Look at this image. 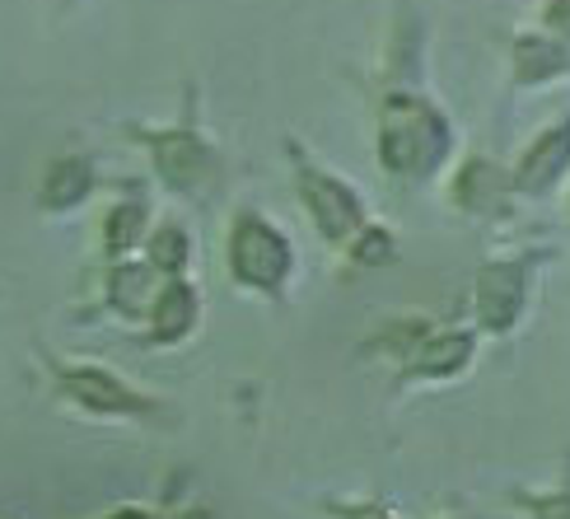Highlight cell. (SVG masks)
Segmentation results:
<instances>
[{
	"label": "cell",
	"mask_w": 570,
	"mask_h": 519,
	"mask_svg": "<svg viewBox=\"0 0 570 519\" xmlns=\"http://www.w3.org/2000/svg\"><path fill=\"white\" fill-rule=\"evenodd\" d=\"M454 150V127L449 117L416 99V94H393L379 117V159L393 178L425 183L440 174V164Z\"/></svg>",
	"instance_id": "obj_1"
},
{
	"label": "cell",
	"mask_w": 570,
	"mask_h": 519,
	"mask_svg": "<svg viewBox=\"0 0 570 519\" xmlns=\"http://www.w3.org/2000/svg\"><path fill=\"white\" fill-rule=\"evenodd\" d=\"M295 263V248L285 244V234L263 221V216H239L234 225V239H229V267L234 276L253 291H281V281L291 276Z\"/></svg>",
	"instance_id": "obj_2"
},
{
	"label": "cell",
	"mask_w": 570,
	"mask_h": 519,
	"mask_svg": "<svg viewBox=\"0 0 570 519\" xmlns=\"http://www.w3.org/2000/svg\"><path fill=\"white\" fill-rule=\"evenodd\" d=\"M299 197L308 206V216L318 221L323 239L332 244H351L355 234L365 229V202L355 197V187H346L337 174H323V169H299Z\"/></svg>",
	"instance_id": "obj_3"
},
{
	"label": "cell",
	"mask_w": 570,
	"mask_h": 519,
	"mask_svg": "<svg viewBox=\"0 0 570 519\" xmlns=\"http://www.w3.org/2000/svg\"><path fill=\"white\" fill-rule=\"evenodd\" d=\"M524 295H529V276L524 263L514 257H501V263H487L472 281V314L487 333H510L524 314Z\"/></svg>",
	"instance_id": "obj_4"
},
{
	"label": "cell",
	"mask_w": 570,
	"mask_h": 519,
	"mask_svg": "<svg viewBox=\"0 0 570 519\" xmlns=\"http://www.w3.org/2000/svg\"><path fill=\"white\" fill-rule=\"evenodd\" d=\"M566 169H570V123L542 131L524 150V159H519L510 183H514V193L538 197V193H552V183H561Z\"/></svg>",
	"instance_id": "obj_5"
},
{
	"label": "cell",
	"mask_w": 570,
	"mask_h": 519,
	"mask_svg": "<svg viewBox=\"0 0 570 519\" xmlns=\"http://www.w3.org/2000/svg\"><path fill=\"white\" fill-rule=\"evenodd\" d=\"M514 193L510 174L501 169V164L491 159H468V169L454 178V202L463 210H472V216H491V210H501Z\"/></svg>",
	"instance_id": "obj_6"
},
{
	"label": "cell",
	"mask_w": 570,
	"mask_h": 519,
	"mask_svg": "<svg viewBox=\"0 0 570 519\" xmlns=\"http://www.w3.org/2000/svg\"><path fill=\"white\" fill-rule=\"evenodd\" d=\"M472 356H478V337L472 333H431L416 346L412 374H425V380H454V374L468 370Z\"/></svg>",
	"instance_id": "obj_7"
},
{
	"label": "cell",
	"mask_w": 570,
	"mask_h": 519,
	"mask_svg": "<svg viewBox=\"0 0 570 519\" xmlns=\"http://www.w3.org/2000/svg\"><path fill=\"white\" fill-rule=\"evenodd\" d=\"M155 164H159V174L169 178L174 187H197L202 174L210 169V155L202 150V140L174 131V136L155 140Z\"/></svg>",
	"instance_id": "obj_8"
},
{
	"label": "cell",
	"mask_w": 570,
	"mask_h": 519,
	"mask_svg": "<svg viewBox=\"0 0 570 519\" xmlns=\"http://www.w3.org/2000/svg\"><path fill=\"white\" fill-rule=\"evenodd\" d=\"M570 57L557 38H542V33H524L514 38V76L524 85H538V80H552L557 70H566Z\"/></svg>",
	"instance_id": "obj_9"
},
{
	"label": "cell",
	"mask_w": 570,
	"mask_h": 519,
	"mask_svg": "<svg viewBox=\"0 0 570 519\" xmlns=\"http://www.w3.org/2000/svg\"><path fill=\"white\" fill-rule=\"evenodd\" d=\"M66 389L76 393L85 408H94V412H136L140 408L136 398L112 380V374H99V370H76L66 380Z\"/></svg>",
	"instance_id": "obj_10"
},
{
	"label": "cell",
	"mask_w": 570,
	"mask_h": 519,
	"mask_svg": "<svg viewBox=\"0 0 570 519\" xmlns=\"http://www.w3.org/2000/svg\"><path fill=\"white\" fill-rule=\"evenodd\" d=\"M193 323H197V295H193V286L169 281V286L159 291V300H155V337L159 342H178Z\"/></svg>",
	"instance_id": "obj_11"
},
{
	"label": "cell",
	"mask_w": 570,
	"mask_h": 519,
	"mask_svg": "<svg viewBox=\"0 0 570 519\" xmlns=\"http://www.w3.org/2000/svg\"><path fill=\"white\" fill-rule=\"evenodd\" d=\"M112 300H117V310H127V314H140V310H150V267H140V263H122L112 272Z\"/></svg>",
	"instance_id": "obj_12"
},
{
	"label": "cell",
	"mask_w": 570,
	"mask_h": 519,
	"mask_svg": "<svg viewBox=\"0 0 570 519\" xmlns=\"http://www.w3.org/2000/svg\"><path fill=\"white\" fill-rule=\"evenodd\" d=\"M89 193V164L85 159H61L52 178H47V193L42 202L47 206H70V202H80Z\"/></svg>",
	"instance_id": "obj_13"
},
{
	"label": "cell",
	"mask_w": 570,
	"mask_h": 519,
	"mask_svg": "<svg viewBox=\"0 0 570 519\" xmlns=\"http://www.w3.org/2000/svg\"><path fill=\"white\" fill-rule=\"evenodd\" d=\"M351 257H355V263H370V267H384V263H393V257H397V239L384 225H365L351 239Z\"/></svg>",
	"instance_id": "obj_14"
},
{
	"label": "cell",
	"mask_w": 570,
	"mask_h": 519,
	"mask_svg": "<svg viewBox=\"0 0 570 519\" xmlns=\"http://www.w3.org/2000/svg\"><path fill=\"white\" fill-rule=\"evenodd\" d=\"M140 234H146V206L127 202L108 216V248L112 253H127L131 244H140Z\"/></svg>",
	"instance_id": "obj_15"
},
{
	"label": "cell",
	"mask_w": 570,
	"mask_h": 519,
	"mask_svg": "<svg viewBox=\"0 0 570 519\" xmlns=\"http://www.w3.org/2000/svg\"><path fill=\"white\" fill-rule=\"evenodd\" d=\"M183 263H187V234L183 229H159L155 239H150V267H159V272H183Z\"/></svg>",
	"instance_id": "obj_16"
},
{
	"label": "cell",
	"mask_w": 570,
	"mask_h": 519,
	"mask_svg": "<svg viewBox=\"0 0 570 519\" xmlns=\"http://www.w3.org/2000/svg\"><path fill=\"white\" fill-rule=\"evenodd\" d=\"M542 23L552 29L557 42H570V0H548L542 6Z\"/></svg>",
	"instance_id": "obj_17"
},
{
	"label": "cell",
	"mask_w": 570,
	"mask_h": 519,
	"mask_svg": "<svg viewBox=\"0 0 570 519\" xmlns=\"http://www.w3.org/2000/svg\"><path fill=\"white\" fill-rule=\"evenodd\" d=\"M355 519H389V515H355Z\"/></svg>",
	"instance_id": "obj_18"
},
{
	"label": "cell",
	"mask_w": 570,
	"mask_h": 519,
	"mask_svg": "<svg viewBox=\"0 0 570 519\" xmlns=\"http://www.w3.org/2000/svg\"><path fill=\"white\" fill-rule=\"evenodd\" d=\"M122 519H140V515H122Z\"/></svg>",
	"instance_id": "obj_19"
}]
</instances>
